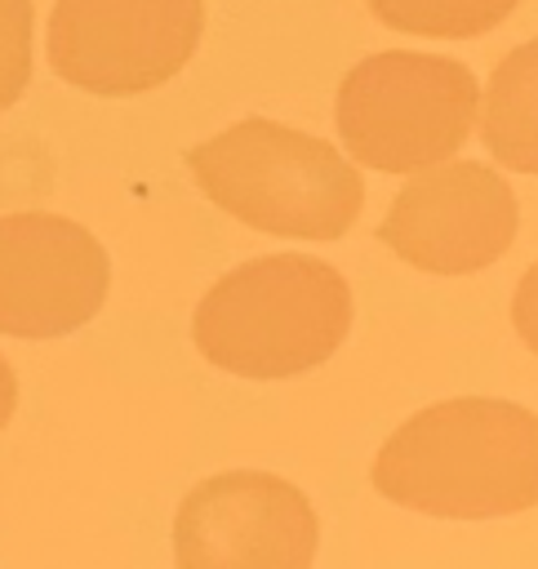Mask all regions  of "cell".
Here are the masks:
<instances>
[{"label":"cell","mask_w":538,"mask_h":569,"mask_svg":"<svg viewBox=\"0 0 538 569\" xmlns=\"http://www.w3.org/2000/svg\"><path fill=\"white\" fill-rule=\"evenodd\" d=\"M378 22L409 31V36H436V40H471L494 31L520 0H365Z\"/></svg>","instance_id":"obj_10"},{"label":"cell","mask_w":538,"mask_h":569,"mask_svg":"<svg viewBox=\"0 0 538 569\" xmlns=\"http://www.w3.org/2000/svg\"><path fill=\"white\" fill-rule=\"evenodd\" d=\"M476 76L436 53L387 49L338 84V133L378 173H418L449 160L476 124Z\"/></svg>","instance_id":"obj_4"},{"label":"cell","mask_w":538,"mask_h":569,"mask_svg":"<svg viewBox=\"0 0 538 569\" xmlns=\"http://www.w3.org/2000/svg\"><path fill=\"white\" fill-rule=\"evenodd\" d=\"M520 227L516 191L489 164H427L378 222V240L431 276H471L498 262Z\"/></svg>","instance_id":"obj_7"},{"label":"cell","mask_w":538,"mask_h":569,"mask_svg":"<svg viewBox=\"0 0 538 569\" xmlns=\"http://www.w3.org/2000/svg\"><path fill=\"white\" fill-rule=\"evenodd\" d=\"M13 409H18V373H13V365L0 356V431L9 427Z\"/></svg>","instance_id":"obj_13"},{"label":"cell","mask_w":538,"mask_h":569,"mask_svg":"<svg viewBox=\"0 0 538 569\" xmlns=\"http://www.w3.org/2000/svg\"><path fill=\"white\" fill-rule=\"evenodd\" d=\"M205 31L200 0H58L49 67L102 98H133L173 80Z\"/></svg>","instance_id":"obj_5"},{"label":"cell","mask_w":538,"mask_h":569,"mask_svg":"<svg viewBox=\"0 0 538 569\" xmlns=\"http://www.w3.org/2000/svg\"><path fill=\"white\" fill-rule=\"evenodd\" d=\"M480 138L498 164L538 173V40H525L494 67L485 84Z\"/></svg>","instance_id":"obj_9"},{"label":"cell","mask_w":538,"mask_h":569,"mask_svg":"<svg viewBox=\"0 0 538 569\" xmlns=\"http://www.w3.org/2000/svg\"><path fill=\"white\" fill-rule=\"evenodd\" d=\"M373 489L445 520L529 511L538 507V413L494 396L427 405L382 440Z\"/></svg>","instance_id":"obj_1"},{"label":"cell","mask_w":538,"mask_h":569,"mask_svg":"<svg viewBox=\"0 0 538 569\" xmlns=\"http://www.w3.org/2000/svg\"><path fill=\"white\" fill-rule=\"evenodd\" d=\"M351 329V284L307 253H267L227 271L196 302L200 356L236 378H293L325 365Z\"/></svg>","instance_id":"obj_2"},{"label":"cell","mask_w":538,"mask_h":569,"mask_svg":"<svg viewBox=\"0 0 538 569\" xmlns=\"http://www.w3.org/2000/svg\"><path fill=\"white\" fill-rule=\"evenodd\" d=\"M320 516L276 471H218L187 489L173 516L178 569H311Z\"/></svg>","instance_id":"obj_6"},{"label":"cell","mask_w":538,"mask_h":569,"mask_svg":"<svg viewBox=\"0 0 538 569\" xmlns=\"http://www.w3.org/2000/svg\"><path fill=\"white\" fill-rule=\"evenodd\" d=\"M187 169L222 213L267 236L338 240L365 204V182L338 147L276 120H240L196 142Z\"/></svg>","instance_id":"obj_3"},{"label":"cell","mask_w":538,"mask_h":569,"mask_svg":"<svg viewBox=\"0 0 538 569\" xmlns=\"http://www.w3.org/2000/svg\"><path fill=\"white\" fill-rule=\"evenodd\" d=\"M111 289L98 236L62 213L0 218V333L62 338L89 325Z\"/></svg>","instance_id":"obj_8"},{"label":"cell","mask_w":538,"mask_h":569,"mask_svg":"<svg viewBox=\"0 0 538 569\" xmlns=\"http://www.w3.org/2000/svg\"><path fill=\"white\" fill-rule=\"evenodd\" d=\"M511 325L520 333V342L538 356V262L520 276L516 284V298H511Z\"/></svg>","instance_id":"obj_12"},{"label":"cell","mask_w":538,"mask_h":569,"mask_svg":"<svg viewBox=\"0 0 538 569\" xmlns=\"http://www.w3.org/2000/svg\"><path fill=\"white\" fill-rule=\"evenodd\" d=\"M31 80V0H0V111Z\"/></svg>","instance_id":"obj_11"}]
</instances>
